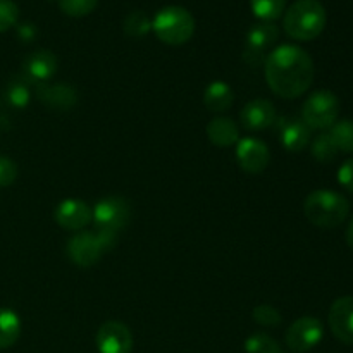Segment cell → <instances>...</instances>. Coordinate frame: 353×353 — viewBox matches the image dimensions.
Returning a JSON list of instances; mask_svg holds the SVG:
<instances>
[{
	"mask_svg": "<svg viewBox=\"0 0 353 353\" xmlns=\"http://www.w3.org/2000/svg\"><path fill=\"white\" fill-rule=\"evenodd\" d=\"M264 68L269 88L283 99L303 95L316 74L312 57L296 45H281L269 52Z\"/></svg>",
	"mask_w": 353,
	"mask_h": 353,
	"instance_id": "obj_1",
	"label": "cell"
},
{
	"mask_svg": "<svg viewBox=\"0 0 353 353\" xmlns=\"http://www.w3.org/2000/svg\"><path fill=\"white\" fill-rule=\"evenodd\" d=\"M326 19V9L319 0H296L286 10L283 26L295 40L309 41L323 33Z\"/></svg>",
	"mask_w": 353,
	"mask_h": 353,
	"instance_id": "obj_2",
	"label": "cell"
},
{
	"mask_svg": "<svg viewBox=\"0 0 353 353\" xmlns=\"http://www.w3.org/2000/svg\"><path fill=\"white\" fill-rule=\"evenodd\" d=\"M307 219L319 228H338L345 223L350 212L348 200L333 190H316L303 203Z\"/></svg>",
	"mask_w": 353,
	"mask_h": 353,
	"instance_id": "obj_3",
	"label": "cell"
},
{
	"mask_svg": "<svg viewBox=\"0 0 353 353\" xmlns=\"http://www.w3.org/2000/svg\"><path fill=\"white\" fill-rule=\"evenodd\" d=\"M152 30L164 43L183 45L193 37L195 19L185 7L169 6L155 14L154 21H152Z\"/></svg>",
	"mask_w": 353,
	"mask_h": 353,
	"instance_id": "obj_4",
	"label": "cell"
},
{
	"mask_svg": "<svg viewBox=\"0 0 353 353\" xmlns=\"http://www.w3.org/2000/svg\"><path fill=\"white\" fill-rule=\"evenodd\" d=\"M340 114V100L330 90L314 92L302 107V121L310 130H330Z\"/></svg>",
	"mask_w": 353,
	"mask_h": 353,
	"instance_id": "obj_5",
	"label": "cell"
},
{
	"mask_svg": "<svg viewBox=\"0 0 353 353\" xmlns=\"http://www.w3.org/2000/svg\"><path fill=\"white\" fill-rule=\"evenodd\" d=\"M92 212V221L97 230L119 233L130 223L131 207L130 202L126 199H123V196H107V199H102L100 202H97Z\"/></svg>",
	"mask_w": 353,
	"mask_h": 353,
	"instance_id": "obj_6",
	"label": "cell"
},
{
	"mask_svg": "<svg viewBox=\"0 0 353 353\" xmlns=\"http://www.w3.org/2000/svg\"><path fill=\"white\" fill-rule=\"evenodd\" d=\"M279 30L274 23H259L247 33V47L243 59L252 68L264 64L269 55V48L278 41Z\"/></svg>",
	"mask_w": 353,
	"mask_h": 353,
	"instance_id": "obj_7",
	"label": "cell"
},
{
	"mask_svg": "<svg viewBox=\"0 0 353 353\" xmlns=\"http://www.w3.org/2000/svg\"><path fill=\"white\" fill-rule=\"evenodd\" d=\"M324 336L323 323L316 317H300L286 330L285 341L293 352H309L321 343Z\"/></svg>",
	"mask_w": 353,
	"mask_h": 353,
	"instance_id": "obj_8",
	"label": "cell"
},
{
	"mask_svg": "<svg viewBox=\"0 0 353 353\" xmlns=\"http://www.w3.org/2000/svg\"><path fill=\"white\" fill-rule=\"evenodd\" d=\"M95 343L100 353H130L133 350V334L126 324L107 321L97 331Z\"/></svg>",
	"mask_w": 353,
	"mask_h": 353,
	"instance_id": "obj_9",
	"label": "cell"
},
{
	"mask_svg": "<svg viewBox=\"0 0 353 353\" xmlns=\"http://www.w3.org/2000/svg\"><path fill=\"white\" fill-rule=\"evenodd\" d=\"M65 250H68V257L71 259L72 264L79 265V268H90V265L97 264L103 255L97 234L93 231L85 230L71 236Z\"/></svg>",
	"mask_w": 353,
	"mask_h": 353,
	"instance_id": "obj_10",
	"label": "cell"
},
{
	"mask_svg": "<svg viewBox=\"0 0 353 353\" xmlns=\"http://www.w3.org/2000/svg\"><path fill=\"white\" fill-rule=\"evenodd\" d=\"M61 228L69 231H81L93 219L92 207L79 199H65L57 205L54 214Z\"/></svg>",
	"mask_w": 353,
	"mask_h": 353,
	"instance_id": "obj_11",
	"label": "cell"
},
{
	"mask_svg": "<svg viewBox=\"0 0 353 353\" xmlns=\"http://www.w3.org/2000/svg\"><path fill=\"white\" fill-rule=\"evenodd\" d=\"M236 161L245 172L259 174V172H262L269 165L271 154H269L268 145L262 143L261 140L245 138V140L238 141Z\"/></svg>",
	"mask_w": 353,
	"mask_h": 353,
	"instance_id": "obj_12",
	"label": "cell"
},
{
	"mask_svg": "<svg viewBox=\"0 0 353 353\" xmlns=\"http://www.w3.org/2000/svg\"><path fill=\"white\" fill-rule=\"evenodd\" d=\"M23 72L26 81L43 85L48 79L54 78V74L57 72V57L50 50H45V48L31 52L24 59Z\"/></svg>",
	"mask_w": 353,
	"mask_h": 353,
	"instance_id": "obj_13",
	"label": "cell"
},
{
	"mask_svg": "<svg viewBox=\"0 0 353 353\" xmlns=\"http://www.w3.org/2000/svg\"><path fill=\"white\" fill-rule=\"evenodd\" d=\"M330 327L345 345H353V296L334 300L330 309Z\"/></svg>",
	"mask_w": 353,
	"mask_h": 353,
	"instance_id": "obj_14",
	"label": "cell"
},
{
	"mask_svg": "<svg viewBox=\"0 0 353 353\" xmlns=\"http://www.w3.org/2000/svg\"><path fill=\"white\" fill-rule=\"evenodd\" d=\"M240 119L247 130L262 131L271 128L278 121L276 109L269 100H252L241 109Z\"/></svg>",
	"mask_w": 353,
	"mask_h": 353,
	"instance_id": "obj_15",
	"label": "cell"
},
{
	"mask_svg": "<svg viewBox=\"0 0 353 353\" xmlns=\"http://www.w3.org/2000/svg\"><path fill=\"white\" fill-rule=\"evenodd\" d=\"M37 97L45 107L52 110H71L78 102V92L71 85H38Z\"/></svg>",
	"mask_w": 353,
	"mask_h": 353,
	"instance_id": "obj_16",
	"label": "cell"
},
{
	"mask_svg": "<svg viewBox=\"0 0 353 353\" xmlns=\"http://www.w3.org/2000/svg\"><path fill=\"white\" fill-rule=\"evenodd\" d=\"M310 128L300 117L279 119V138L288 152H302L310 141Z\"/></svg>",
	"mask_w": 353,
	"mask_h": 353,
	"instance_id": "obj_17",
	"label": "cell"
},
{
	"mask_svg": "<svg viewBox=\"0 0 353 353\" xmlns=\"http://www.w3.org/2000/svg\"><path fill=\"white\" fill-rule=\"evenodd\" d=\"M207 137L217 147H231L240 141V131L236 123L230 117H214L207 124Z\"/></svg>",
	"mask_w": 353,
	"mask_h": 353,
	"instance_id": "obj_18",
	"label": "cell"
},
{
	"mask_svg": "<svg viewBox=\"0 0 353 353\" xmlns=\"http://www.w3.org/2000/svg\"><path fill=\"white\" fill-rule=\"evenodd\" d=\"M233 90L224 81H212L203 92V105L210 112H224L233 105Z\"/></svg>",
	"mask_w": 353,
	"mask_h": 353,
	"instance_id": "obj_19",
	"label": "cell"
},
{
	"mask_svg": "<svg viewBox=\"0 0 353 353\" xmlns=\"http://www.w3.org/2000/svg\"><path fill=\"white\" fill-rule=\"evenodd\" d=\"M21 336V319L12 309L0 307V350L10 348Z\"/></svg>",
	"mask_w": 353,
	"mask_h": 353,
	"instance_id": "obj_20",
	"label": "cell"
},
{
	"mask_svg": "<svg viewBox=\"0 0 353 353\" xmlns=\"http://www.w3.org/2000/svg\"><path fill=\"white\" fill-rule=\"evenodd\" d=\"M330 134L331 138H333L334 145H336L338 152L353 154V121H336V123L331 126Z\"/></svg>",
	"mask_w": 353,
	"mask_h": 353,
	"instance_id": "obj_21",
	"label": "cell"
},
{
	"mask_svg": "<svg viewBox=\"0 0 353 353\" xmlns=\"http://www.w3.org/2000/svg\"><path fill=\"white\" fill-rule=\"evenodd\" d=\"M250 3L255 16L264 23H272L281 17L286 7V0H250Z\"/></svg>",
	"mask_w": 353,
	"mask_h": 353,
	"instance_id": "obj_22",
	"label": "cell"
},
{
	"mask_svg": "<svg viewBox=\"0 0 353 353\" xmlns=\"http://www.w3.org/2000/svg\"><path fill=\"white\" fill-rule=\"evenodd\" d=\"M152 21L148 19L147 14L143 10H133L124 17L123 30L128 37L131 38H141L150 31Z\"/></svg>",
	"mask_w": 353,
	"mask_h": 353,
	"instance_id": "obj_23",
	"label": "cell"
},
{
	"mask_svg": "<svg viewBox=\"0 0 353 353\" xmlns=\"http://www.w3.org/2000/svg\"><path fill=\"white\" fill-rule=\"evenodd\" d=\"M6 97H7V102H9L14 109H24V107L30 103V99H31V92L26 79L24 78L12 79V81L7 85Z\"/></svg>",
	"mask_w": 353,
	"mask_h": 353,
	"instance_id": "obj_24",
	"label": "cell"
},
{
	"mask_svg": "<svg viewBox=\"0 0 353 353\" xmlns=\"http://www.w3.org/2000/svg\"><path fill=\"white\" fill-rule=\"evenodd\" d=\"M245 352L247 353H283L281 347L274 338L265 333H255L245 341Z\"/></svg>",
	"mask_w": 353,
	"mask_h": 353,
	"instance_id": "obj_25",
	"label": "cell"
},
{
	"mask_svg": "<svg viewBox=\"0 0 353 353\" xmlns=\"http://www.w3.org/2000/svg\"><path fill=\"white\" fill-rule=\"evenodd\" d=\"M312 155L319 162H324V164L336 159L338 148H336V145H334L333 138H331L330 133H321L319 137L314 140Z\"/></svg>",
	"mask_w": 353,
	"mask_h": 353,
	"instance_id": "obj_26",
	"label": "cell"
},
{
	"mask_svg": "<svg viewBox=\"0 0 353 353\" xmlns=\"http://www.w3.org/2000/svg\"><path fill=\"white\" fill-rule=\"evenodd\" d=\"M99 0H59V7L65 16L85 17L95 10Z\"/></svg>",
	"mask_w": 353,
	"mask_h": 353,
	"instance_id": "obj_27",
	"label": "cell"
},
{
	"mask_svg": "<svg viewBox=\"0 0 353 353\" xmlns=\"http://www.w3.org/2000/svg\"><path fill=\"white\" fill-rule=\"evenodd\" d=\"M19 19V7L14 0H0V33L16 26Z\"/></svg>",
	"mask_w": 353,
	"mask_h": 353,
	"instance_id": "obj_28",
	"label": "cell"
},
{
	"mask_svg": "<svg viewBox=\"0 0 353 353\" xmlns=\"http://www.w3.org/2000/svg\"><path fill=\"white\" fill-rule=\"evenodd\" d=\"M254 321L259 323L261 326L271 327V326H278L281 323V314L271 305H259L254 309Z\"/></svg>",
	"mask_w": 353,
	"mask_h": 353,
	"instance_id": "obj_29",
	"label": "cell"
},
{
	"mask_svg": "<svg viewBox=\"0 0 353 353\" xmlns=\"http://www.w3.org/2000/svg\"><path fill=\"white\" fill-rule=\"evenodd\" d=\"M17 178V165L9 157L0 155V188L9 186L16 181Z\"/></svg>",
	"mask_w": 353,
	"mask_h": 353,
	"instance_id": "obj_30",
	"label": "cell"
},
{
	"mask_svg": "<svg viewBox=\"0 0 353 353\" xmlns=\"http://www.w3.org/2000/svg\"><path fill=\"white\" fill-rule=\"evenodd\" d=\"M338 181L345 190L353 193V159L343 162V165L338 169Z\"/></svg>",
	"mask_w": 353,
	"mask_h": 353,
	"instance_id": "obj_31",
	"label": "cell"
},
{
	"mask_svg": "<svg viewBox=\"0 0 353 353\" xmlns=\"http://www.w3.org/2000/svg\"><path fill=\"white\" fill-rule=\"evenodd\" d=\"M95 234H97V240H99V245H100V248H102L103 254L112 250L117 243V238H119V233H114V231L97 230Z\"/></svg>",
	"mask_w": 353,
	"mask_h": 353,
	"instance_id": "obj_32",
	"label": "cell"
},
{
	"mask_svg": "<svg viewBox=\"0 0 353 353\" xmlns=\"http://www.w3.org/2000/svg\"><path fill=\"white\" fill-rule=\"evenodd\" d=\"M17 37L23 41H31L34 37H37V28L30 23H24L17 26Z\"/></svg>",
	"mask_w": 353,
	"mask_h": 353,
	"instance_id": "obj_33",
	"label": "cell"
},
{
	"mask_svg": "<svg viewBox=\"0 0 353 353\" xmlns=\"http://www.w3.org/2000/svg\"><path fill=\"white\" fill-rule=\"evenodd\" d=\"M347 243L348 247L353 250V219L350 221V224H348V230H347Z\"/></svg>",
	"mask_w": 353,
	"mask_h": 353,
	"instance_id": "obj_34",
	"label": "cell"
}]
</instances>
